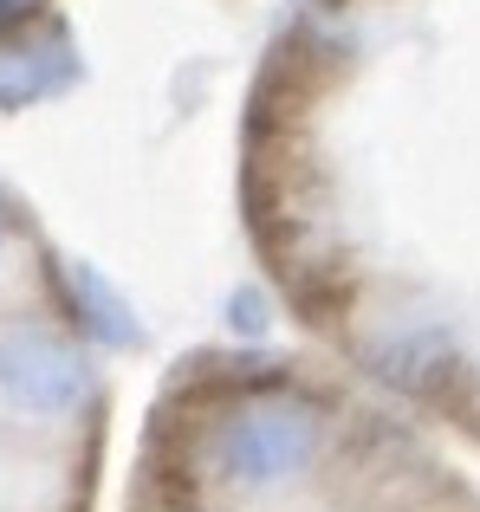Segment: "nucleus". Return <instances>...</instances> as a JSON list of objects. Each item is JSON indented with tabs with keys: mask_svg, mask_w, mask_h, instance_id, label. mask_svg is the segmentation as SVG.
I'll list each match as a JSON object with an SVG mask.
<instances>
[{
	"mask_svg": "<svg viewBox=\"0 0 480 512\" xmlns=\"http://www.w3.org/2000/svg\"><path fill=\"white\" fill-rule=\"evenodd\" d=\"M318 428L325 422L305 396H286V389L247 396L240 409H228V422L215 435V467L234 493H279L312 467Z\"/></svg>",
	"mask_w": 480,
	"mask_h": 512,
	"instance_id": "nucleus-1",
	"label": "nucleus"
},
{
	"mask_svg": "<svg viewBox=\"0 0 480 512\" xmlns=\"http://www.w3.org/2000/svg\"><path fill=\"white\" fill-rule=\"evenodd\" d=\"M228 325H234V338H260L273 318H266V292L260 286H240L234 299H228Z\"/></svg>",
	"mask_w": 480,
	"mask_h": 512,
	"instance_id": "nucleus-6",
	"label": "nucleus"
},
{
	"mask_svg": "<svg viewBox=\"0 0 480 512\" xmlns=\"http://www.w3.org/2000/svg\"><path fill=\"white\" fill-rule=\"evenodd\" d=\"M377 363H383V376H390V383H422L435 363H448V338L435 325H422V331L403 325L396 338L377 344Z\"/></svg>",
	"mask_w": 480,
	"mask_h": 512,
	"instance_id": "nucleus-5",
	"label": "nucleus"
},
{
	"mask_svg": "<svg viewBox=\"0 0 480 512\" xmlns=\"http://www.w3.org/2000/svg\"><path fill=\"white\" fill-rule=\"evenodd\" d=\"M0 396L20 415H72L91 396V363L52 325H7L0 331Z\"/></svg>",
	"mask_w": 480,
	"mask_h": 512,
	"instance_id": "nucleus-2",
	"label": "nucleus"
},
{
	"mask_svg": "<svg viewBox=\"0 0 480 512\" xmlns=\"http://www.w3.org/2000/svg\"><path fill=\"white\" fill-rule=\"evenodd\" d=\"M65 292H72V318L85 325V338H98L104 350H130V344L143 338V325H137V312H130V299L98 273V266L72 260V266H65Z\"/></svg>",
	"mask_w": 480,
	"mask_h": 512,
	"instance_id": "nucleus-4",
	"label": "nucleus"
},
{
	"mask_svg": "<svg viewBox=\"0 0 480 512\" xmlns=\"http://www.w3.org/2000/svg\"><path fill=\"white\" fill-rule=\"evenodd\" d=\"M0 247H7V201H0Z\"/></svg>",
	"mask_w": 480,
	"mask_h": 512,
	"instance_id": "nucleus-8",
	"label": "nucleus"
},
{
	"mask_svg": "<svg viewBox=\"0 0 480 512\" xmlns=\"http://www.w3.org/2000/svg\"><path fill=\"white\" fill-rule=\"evenodd\" d=\"M33 13H39V0H0V33L20 26V20H33Z\"/></svg>",
	"mask_w": 480,
	"mask_h": 512,
	"instance_id": "nucleus-7",
	"label": "nucleus"
},
{
	"mask_svg": "<svg viewBox=\"0 0 480 512\" xmlns=\"http://www.w3.org/2000/svg\"><path fill=\"white\" fill-rule=\"evenodd\" d=\"M65 85H78V59L65 39H0V111H26Z\"/></svg>",
	"mask_w": 480,
	"mask_h": 512,
	"instance_id": "nucleus-3",
	"label": "nucleus"
}]
</instances>
